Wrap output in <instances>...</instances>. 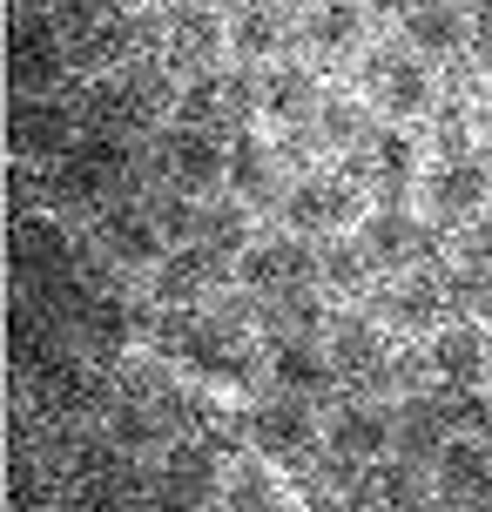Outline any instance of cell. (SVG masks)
<instances>
[{
    "instance_id": "cell-28",
    "label": "cell",
    "mask_w": 492,
    "mask_h": 512,
    "mask_svg": "<svg viewBox=\"0 0 492 512\" xmlns=\"http://www.w3.org/2000/svg\"><path fill=\"white\" fill-rule=\"evenodd\" d=\"M445 425H452V438H492V391L486 384H466V391H452L445 384Z\"/></svg>"
},
{
    "instance_id": "cell-27",
    "label": "cell",
    "mask_w": 492,
    "mask_h": 512,
    "mask_svg": "<svg viewBox=\"0 0 492 512\" xmlns=\"http://www.w3.org/2000/svg\"><path fill=\"white\" fill-rule=\"evenodd\" d=\"M317 250H324V283H331V290H344V297H364V283H371V263H364L358 236H324Z\"/></svg>"
},
{
    "instance_id": "cell-34",
    "label": "cell",
    "mask_w": 492,
    "mask_h": 512,
    "mask_svg": "<svg viewBox=\"0 0 492 512\" xmlns=\"http://www.w3.org/2000/svg\"><path fill=\"white\" fill-rule=\"evenodd\" d=\"M479 310H486V317H492V277L479 283Z\"/></svg>"
},
{
    "instance_id": "cell-2",
    "label": "cell",
    "mask_w": 492,
    "mask_h": 512,
    "mask_svg": "<svg viewBox=\"0 0 492 512\" xmlns=\"http://www.w3.org/2000/svg\"><path fill=\"white\" fill-rule=\"evenodd\" d=\"M129 169H135V155L122 149V135L88 128L75 149L54 162V203H81V209L115 203V196H122V182H129Z\"/></svg>"
},
{
    "instance_id": "cell-16",
    "label": "cell",
    "mask_w": 492,
    "mask_h": 512,
    "mask_svg": "<svg viewBox=\"0 0 492 512\" xmlns=\"http://www.w3.org/2000/svg\"><path fill=\"white\" fill-rule=\"evenodd\" d=\"M445 438H452V425H445L439 391H405V398L391 405V452H398V459L432 465L445 452Z\"/></svg>"
},
{
    "instance_id": "cell-1",
    "label": "cell",
    "mask_w": 492,
    "mask_h": 512,
    "mask_svg": "<svg viewBox=\"0 0 492 512\" xmlns=\"http://www.w3.org/2000/svg\"><path fill=\"white\" fill-rule=\"evenodd\" d=\"M149 169H156L162 189H182V196H216L223 182H230V135H209V128H162L149 155H142Z\"/></svg>"
},
{
    "instance_id": "cell-7",
    "label": "cell",
    "mask_w": 492,
    "mask_h": 512,
    "mask_svg": "<svg viewBox=\"0 0 492 512\" xmlns=\"http://www.w3.org/2000/svg\"><path fill=\"white\" fill-rule=\"evenodd\" d=\"M317 438H324V418H317L311 398H297V391H270V398H257V405L243 411V445L263 452V459L297 465Z\"/></svg>"
},
{
    "instance_id": "cell-30",
    "label": "cell",
    "mask_w": 492,
    "mask_h": 512,
    "mask_svg": "<svg viewBox=\"0 0 492 512\" xmlns=\"http://www.w3.org/2000/svg\"><path fill=\"white\" fill-rule=\"evenodd\" d=\"M311 128L331 142V149H358L364 135H371V128H364V102H358V95H324V108H317Z\"/></svg>"
},
{
    "instance_id": "cell-5",
    "label": "cell",
    "mask_w": 492,
    "mask_h": 512,
    "mask_svg": "<svg viewBox=\"0 0 492 512\" xmlns=\"http://www.w3.org/2000/svg\"><path fill=\"white\" fill-rule=\"evenodd\" d=\"M277 209H284V223L297 236H317L324 243V236H351L364 223V189L344 169H331V176H297Z\"/></svg>"
},
{
    "instance_id": "cell-19",
    "label": "cell",
    "mask_w": 492,
    "mask_h": 512,
    "mask_svg": "<svg viewBox=\"0 0 492 512\" xmlns=\"http://www.w3.org/2000/svg\"><path fill=\"white\" fill-rule=\"evenodd\" d=\"M324 351H331L337 378L344 384H385L391 358H385V331L378 324H364V317H331V331H324Z\"/></svg>"
},
{
    "instance_id": "cell-31",
    "label": "cell",
    "mask_w": 492,
    "mask_h": 512,
    "mask_svg": "<svg viewBox=\"0 0 492 512\" xmlns=\"http://www.w3.org/2000/svg\"><path fill=\"white\" fill-rule=\"evenodd\" d=\"M466 54L492 75V0H466Z\"/></svg>"
},
{
    "instance_id": "cell-6",
    "label": "cell",
    "mask_w": 492,
    "mask_h": 512,
    "mask_svg": "<svg viewBox=\"0 0 492 512\" xmlns=\"http://www.w3.org/2000/svg\"><path fill=\"white\" fill-rule=\"evenodd\" d=\"M236 277L243 290H257V297H284V290H311L324 283V250H317V236H257L250 250L236 256Z\"/></svg>"
},
{
    "instance_id": "cell-35",
    "label": "cell",
    "mask_w": 492,
    "mask_h": 512,
    "mask_svg": "<svg viewBox=\"0 0 492 512\" xmlns=\"http://www.w3.org/2000/svg\"><path fill=\"white\" fill-rule=\"evenodd\" d=\"M270 7H284V0H270Z\"/></svg>"
},
{
    "instance_id": "cell-23",
    "label": "cell",
    "mask_w": 492,
    "mask_h": 512,
    "mask_svg": "<svg viewBox=\"0 0 492 512\" xmlns=\"http://www.w3.org/2000/svg\"><path fill=\"white\" fill-rule=\"evenodd\" d=\"M317 108H324V88L311 81V68H297V61H277V68H263V115L284 128H311Z\"/></svg>"
},
{
    "instance_id": "cell-26",
    "label": "cell",
    "mask_w": 492,
    "mask_h": 512,
    "mask_svg": "<svg viewBox=\"0 0 492 512\" xmlns=\"http://www.w3.org/2000/svg\"><path fill=\"white\" fill-rule=\"evenodd\" d=\"M196 243H203L209 256H243L250 243H257V230H250V203L236 196V189H216V196H203V223H196Z\"/></svg>"
},
{
    "instance_id": "cell-3",
    "label": "cell",
    "mask_w": 492,
    "mask_h": 512,
    "mask_svg": "<svg viewBox=\"0 0 492 512\" xmlns=\"http://www.w3.org/2000/svg\"><path fill=\"white\" fill-rule=\"evenodd\" d=\"M250 115H263V81L257 75H243V68H209V75L182 81L176 122L209 128V135H243Z\"/></svg>"
},
{
    "instance_id": "cell-17",
    "label": "cell",
    "mask_w": 492,
    "mask_h": 512,
    "mask_svg": "<svg viewBox=\"0 0 492 512\" xmlns=\"http://www.w3.org/2000/svg\"><path fill=\"white\" fill-rule=\"evenodd\" d=\"M270 384L297 398H331L344 378H337L324 337H270Z\"/></svg>"
},
{
    "instance_id": "cell-29",
    "label": "cell",
    "mask_w": 492,
    "mask_h": 512,
    "mask_svg": "<svg viewBox=\"0 0 492 512\" xmlns=\"http://www.w3.org/2000/svg\"><path fill=\"white\" fill-rule=\"evenodd\" d=\"M216 512H284V499H277V486H270V472H257V465H236L230 479H223V499H216Z\"/></svg>"
},
{
    "instance_id": "cell-11",
    "label": "cell",
    "mask_w": 492,
    "mask_h": 512,
    "mask_svg": "<svg viewBox=\"0 0 492 512\" xmlns=\"http://www.w3.org/2000/svg\"><path fill=\"white\" fill-rule=\"evenodd\" d=\"M324 452H331V459H351V465L391 459V405L364 398V391L337 398V405L324 411Z\"/></svg>"
},
{
    "instance_id": "cell-24",
    "label": "cell",
    "mask_w": 492,
    "mask_h": 512,
    "mask_svg": "<svg viewBox=\"0 0 492 512\" xmlns=\"http://www.w3.org/2000/svg\"><path fill=\"white\" fill-rule=\"evenodd\" d=\"M405 48L418 61H452L466 48V0H439V7H412L405 14Z\"/></svg>"
},
{
    "instance_id": "cell-21",
    "label": "cell",
    "mask_w": 492,
    "mask_h": 512,
    "mask_svg": "<svg viewBox=\"0 0 492 512\" xmlns=\"http://www.w3.org/2000/svg\"><path fill=\"white\" fill-rule=\"evenodd\" d=\"M425 364L439 371V384L466 391V384L486 378L492 344H486V331H479V324H439V331H432V351H425Z\"/></svg>"
},
{
    "instance_id": "cell-32",
    "label": "cell",
    "mask_w": 492,
    "mask_h": 512,
    "mask_svg": "<svg viewBox=\"0 0 492 512\" xmlns=\"http://www.w3.org/2000/svg\"><path fill=\"white\" fill-rule=\"evenodd\" d=\"M412 7H418V0H371V14H398V21H405Z\"/></svg>"
},
{
    "instance_id": "cell-15",
    "label": "cell",
    "mask_w": 492,
    "mask_h": 512,
    "mask_svg": "<svg viewBox=\"0 0 492 512\" xmlns=\"http://www.w3.org/2000/svg\"><path fill=\"white\" fill-rule=\"evenodd\" d=\"M452 304L445 290V270H405L378 290V324L391 331H439V310Z\"/></svg>"
},
{
    "instance_id": "cell-25",
    "label": "cell",
    "mask_w": 492,
    "mask_h": 512,
    "mask_svg": "<svg viewBox=\"0 0 492 512\" xmlns=\"http://www.w3.org/2000/svg\"><path fill=\"white\" fill-rule=\"evenodd\" d=\"M230 189L243 203H284L290 196V182L277 176V149H263L250 128L230 135Z\"/></svg>"
},
{
    "instance_id": "cell-12",
    "label": "cell",
    "mask_w": 492,
    "mask_h": 512,
    "mask_svg": "<svg viewBox=\"0 0 492 512\" xmlns=\"http://www.w3.org/2000/svg\"><path fill=\"white\" fill-rule=\"evenodd\" d=\"M7 75L21 95H54L61 75H75L68 68V48H61V27L54 14H21L14 21V41H7Z\"/></svg>"
},
{
    "instance_id": "cell-18",
    "label": "cell",
    "mask_w": 492,
    "mask_h": 512,
    "mask_svg": "<svg viewBox=\"0 0 492 512\" xmlns=\"http://www.w3.org/2000/svg\"><path fill=\"white\" fill-rule=\"evenodd\" d=\"M216 270H223V256H209L203 243H176V250L149 270V290H156V304H169V310H203Z\"/></svg>"
},
{
    "instance_id": "cell-4",
    "label": "cell",
    "mask_w": 492,
    "mask_h": 512,
    "mask_svg": "<svg viewBox=\"0 0 492 512\" xmlns=\"http://www.w3.org/2000/svg\"><path fill=\"white\" fill-rule=\"evenodd\" d=\"M364 95L391 128H412L418 115H432L439 81H432V61H418L412 48H378L364 61Z\"/></svg>"
},
{
    "instance_id": "cell-22",
    "label": "cell",
    "mask_w": 492,
    "mask_h": 512,
    "mask_svg": "<svg viewBox=\"0 0 492 512\" xmlns=\"http://www.w3.org/2000/svg\"><path fill=\"white\" fill-rule=\"evenodd\" d=\"M284 41H290V27L270 0H243L230 14V54L243 68H277L284 61Z\"/></svg>"
},
{
    "instance_id": "cell-8",
    "label": "cell",
    "mask_w": 492,
    "mask_h": 512,
    "mask_svg": "<svg viewBox=\"0 0 492 512\" xmlns=\"http://www.w3.org/2000/svg\"><path fill=\"white\" fill-rule=\"evenodd\" d=\"M156 54L182 81L209 75V68H223V54H230V21H223L216 7H203V0H169V21H162Z\"/></svg>"
},
{
    "instance_id": "cell-33",
    "label": "cell",
    "mask_w": 492,
    "mask_h": 512,
    "mask_svg": "<svg viewBox=\"0 0 492 512\" xmlns=\"http://www.w3.org/2000/svg\"><path fill=\"white\" fill-rule=\"evenodd\" d=\"M108 7H122V14H149V7H169V0H108Z\"/></svg>"
},
{
    "instance_id": "cell-36",
    "label": "cell",
    "mask_w": 492,
    "mask_h": 512,
    "mask_svg": "<svg viewBox=\"0 0 492 512\" xmlns=\"http://www.w3.org/2000/svg\"><path fill=\"white\" fill-rule=\"evenodd\" d=\"M203 7H209V0H203Z\"/></svg>"
},
{
    "instance_id": "cell-9",
    "label": "cell",
    "mask_w": 492,
    "mask_h": 512,
    "mask_svg": "<svg viewBox=\"0 0 492 512\" xmlns=\"http://www.w3.org/2000/svg\"><path fill=\"white\" fill-rule=\"evenodd\" d=\"M358 250L364 263H371V277H405V270H418L425 263V250H432V230L418 223L405 203H378V209H364V223L358 230Z\"/></svg>"
},
{
    "instance_id": "cell-20",
    "label": "cell",
    "mask_w": 492,
    "mask_h": 512,
    "mask_svg": "<svg viewBox=\"0 0 492 512\" xmlns=\"http://www.w3.org/2000/svg\"><path fill=\"white\" fill-rule=\"evenodd\" d=\"M297 41L324 61H344V54L364 48V0H304V21H297Z\"/></svg>"
},
{
    "instance_id": "cell-13",
    "label": "cell",
    "mask_w": 492,
    "mask_h": 512,
    "mask_svg": "<svg viewBox=\"0 0 492 512\" xmlns=\"http://www.w3.org/2000/svg\"><path fill=\"white\" fill-rule=\"evenodd\" d=\"M432 492L445 512H492V438H445L432 459Z\"/></svg>"
},
{
    "instance_id": "cell-10",
    "label": "cell",
    "mask_w": 492,
    "mask_h": 512,
    "mask_svg": "<svg viewBox=\"0 0 492 512\" xmlns=\"http://www.w3.org/2000/svg\"><path fill=\"white\" fill-rule=\"evenodd\" d=\"M95 243H102V256L122 263V270H156L162 256H169V236L156 230L149 196H115V203L95 209Z\"/></svg>"
},
{
    "instance_id": "cell-14",
    "label": "cell",
    "mask_w": 492,
    "mask_h": 512,
    "mask_svg": "<svg viewBox=\"0 0 492 512\" xmlns=\"http://www.w3.org/2000/svg\"><path fill=\"white\" fill-rule=\"evenodd\" d=\"M432 223H479L492 209V162L479 155H439V169L425 176Z\"/></svg>"
}]
</instances>
